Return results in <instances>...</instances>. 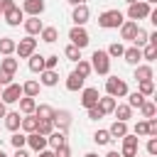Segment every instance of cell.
<instances>
[{"label":"cell","mask_w":157,"mask_h":157,"mask_svg":"<svg viewBox=\"0 0 157 157\" xmlns=\"http://www.w3.org/2000/svg\"><path fill=\"white\" fill-rule=\"evenodd\" d=\"M88 64H91V71H96V74H101V76H108V74H110V56H108L103 49H96Z\"/></svg>","instance_id":"1"},{"label":"cell","mask_w":157,"mask_h":157,"mask_svg":"<svg viewBox=\"0 0 157 157\" xmlns=\"http://www.w3.org/2000/svg\"><path fill=\"white\" fill-rule=\"evenodd\" d=\"M125 20H123V12L120 10H105V12H101L98 15V25L103 27V29H115V27H120Z\"/></svg>","instance_id":"2"},{"label":"cell","mask_w":157,"mask_h":157,"mask_svg":"<svg viewBox=\"0 0 157 157\" xmlns=\"http://www.w3.org/2000/svg\"><path fill=\"white\" fill-rule=\"evenodd\" d=\"M105 93L113 96V98H125L128 96V83L123 78H118V76H110L105 81Z\"/></svg>","instance_id":"3"},{"label":"cell","mask_w":157,"mask_h":157,"mask_svg":"<svg viewBox=\"0 0 157 157\" xmlns=\"http://www.w3.org/2000/svg\"><path fill=\"white\" fill-rule=\"evenodd\" d=\"M34 49H37V39H32V37H25L15 44V52H17L20 59H29L34 54Z\"/></svg>","instance_id":"4"},{"label":"cell","mask_w":157,"mask_h":157,"mask_svg":"<svg viewBox=\"0 0 157 157\" xmlns=\"http://www.w3.org/2000/svg\"><path fill=\"white\" fill-rule=\"evenodd\" d=\"M137 145H140V137L137 135H123V150H120V157H137Z\"/></svg>","instance_id":"5"},{"label":"cell","mask_w":157,"mask_h":157,"mask_svg":"<svg viewBox=\"0 0 157 157\" xmlns=\"http://www.w3.org/2000/svg\"><path fill=\"white\" fill-rule=\"evenodd\" d=\"M128 17H130L132 22H137V20H145V17H150V5H147L145 0H140V2H132V5L128 7Z\"/></svg>","instance_id":"6"},{"label":"cell","mask_w":157,"mask_h":157,"mask_svg":"<svg viewBox=\"0 0 157 157\" xmlns=\"http://www.w3.org/2000/svg\"><path fill=\"white\" fill-rule=\"evenodd\" d=\"M22 98V86L20 83H10V86H5L2 88V93H0V101L7 105V103H17Z\"/></svg>","instance_id":"7"},{"label":"cell","mask_w":157,"mask_h":157,"mask_svg":"<svg viewBox=\"0 0 157 157\" xmlns=\"http://www.w3.org/2000/svg\"><path fill=\"white\" fill-rule=\"evenodd\" d=\"M69 39H71V44L74 47H78V49H83V47H88V32L83 29V27H71V32H69Z\"/></svg>","instance_id":"8"},{"label":"cell","mask_w":157,"mask_h":157,"mask_svg":"<svg viewBox=\"0 0 157 157\" xmlns=\"http://www.w3.org/2000/svg\"><path fill=\"white\" fill-rule=\"evenodd\" d=\"M98 98H101V93H98V88H83L81 91V105L88 110V108H96L98 105Z\"/></svg>","instance_id":"9"},{"label":"cell","mask_w":157,"mask_h":157,"mask_svg":"<svg viewBox=\"0 0 157 157\" xmlns=\"http://www.w3.org/2000/svg\"><path fill=\"white\" fill-rule=\"evenodd\" d=\"M88 17H91L88 5H76V7H74V12H71V20H74V25H76V27H83V25L88 22Z\"/></svg>","instance_id":"10"},{"label":"cell","mask_w":157,"mask_h":157,"mask_svg":"<svg viewBox=\"0 0 157 157\" xmlns=\"http://www.w3.org/2000/svg\"><path fill=\"white\" fill-rule=\"evenodd\" d=\"M20 10H22V12H27L29 17H39V15L44 12V0H25Z\"/></svg>","instance_id":"11"},{"label":"cell","mask_w":157,"mask_h":157,"mask_svg":"<svg viewBox=\"0 0 157 157\" xmlns=\"http://www.w3.org/2000/svg\"><path fill=\"white\" fill-rule=\"evenodd\" d=\"M52 123H54L61 132H66V130H69V125H71V113H69V110H54Z\"/></svg>","instance_id":"12"},{"label":"cell","mask_w":157,"mask_h":157,"mask_svg":"<svg viewBox=\"0 0 157 157\" xmlns=\"http://www.w3.org/2000/svg\"><path fill=\"white\" fill-rule=\"evenodd\" d=\"M22 15H25V12H22L17 5H12V7H7V10L2 12V17H5V22H7L10 27H17V25L22 22Z\"/></svg>","instance_id":"13"},{"label":"cell","mask_w":157,"mask_h":157,"mask_svg":"<svg viewBox=\"0 0 157 157\" xmlns=\"http://www.w3.org/2000/svg\"><path fill=\"white\" fill-rule=\"evenodd\" d=\"M27 145H29L34 152H42V150H47V137L39 135V132H29V135H27Z\"/></svg>","instance_id":"14"},{"label":"cell","mask_w":157,"mask_h":157,"mask_svg":"<svg viewBox=\"0 0 157 157\" xmlns=\"http://www.w3.org/2000/svg\"><path fill=\"white\" fill-rule=\"evenodd\" d=\"M135 32H137V22L125 20V22L120 25V37H123L125 42H132V39H135Z\"/></svg>","instance_id":"15"},{"label":"cell","mask_w":157,"mask_h":157,"mask_svg":"<svg viewBox=\"0 0 157 157\" xmlns=\"http://www.w3.org/2000/svg\"><path fill=\"white\" fill-rule=\"evenodd\" d=\"M113 113H115V118H118L120 123H128V120L132 118V108H130L128 103H115Z\"/></svg>","instance_id":"16"},{"label":"cell","mask_w":157,"mask_h":157,"mask_svg":"<svg viewBox=\"0 0 157 157\" xmlns=\"http://www.w3.org/2000/svg\"><path fill=\"white\" fill-rule=\"evenodd\" d=\"M42 29H44V25H42V20H39V17H29V20H25V32H27V37L39 34Z\"/></svg>","instance_id":"17"},{"label":"cell","mask_w":157,"mask_h":157,"mask_svg":"<svg viewBox=\"0 0 157 157\" xmlns=\"http://www.w3.org/2000/svg\"><path fill=\"white\" fill-rule=\"evenodd\" d=\"M123 59H125L128 64L137 66V64H140V59H142V49H137V47H128V49L123 52Z\"/></svg>","instance_id":"18"},{"label":"cell","mask_w":157,"mask_h":157,"mask_svg":"<svg viewBox=\"0 0 157 157\" xmlns=\"http://www.w3.org/2000/svg\"><path fill=\"white\" fill-rule=\"evenodd\" d=\"M47 145H52V150H59V147H64V145H66V132H61V130H54V132L47 137Z\"/></svg>","instance_id":"19"},{"label":"cell","mask_w":157,"mask_h":157,"mask_svg":"<svg viewBox=\"0 0 157 157\" xmlns=\"http://www.w3.org/2000/svg\"><path fill=\"white\" fill-rule=\"evenodd\" d=\"M152 76L155 74H152V66L150 64H137L135 66V78L137 81H152Z\"/></svg>","instance_id":"20"},{"label":"cell","mask_w":157,"mask_h":157,"mask_svg":"<svg viewBox=\"0 0 157 157\" xmlns=\"http://www.w3.org/2000/svg\"><path fill=\"white\" fill-rule=\"evenodd\" d=\"M83 81H86L83 76H78L76 71H71L69 78H66V91H81L83 88Z\"/></svg>","instance_id":"21"},{"label":"cell","mask_w":157,"mask_h":157,"mask_svg":"<svg viewBox=\"0 0 157 157\" xmlns=\"http://www.w3.org/2000/svg\"><path fill=\"white\" fill-rule=\"evenodd\" d=\"M39 81H42V86H56V83H59V74L52 71V69H44V71L39 74Z\"/></svg>","instance_id":"22"},{"label":"cell","mask_w":157,"mask_h":157,"mask_svg":"<svg viewBox=\"0 0 157 157\" xmlns=\"http://www.w3.org/2000/svg\"><path fill=\"white\" fill-rule=\"evenodd\" d=\"M17 103H20V110H22L25 115H34V108H37V101H34V98H29V96H22Z\"/></svg>","instance_id":"23"},{"label":"cell","mask_w":157,"mask_h":157,"mask_svg":"<svg viewBox=\"0 0 157 157\" xmlns=\"http://www.w3.org/2000/svg\"><path fill=\"white\" fill-rule=\"evenodd\" d=\"M34 115H37L39 120H52V118H54V108H52L49 103H39V105L34 108Z\"/></svg>","instance_id":"24"},{"label":"cell","mask_w":157,"mask_h":157,"mask_svg":"<svg viewBox=\"0 0 157 157\" xmlns=\"http://www.w3.org/2000/svg\"><path fill=\"white\" fill-rule=\"evenodd\" d=\"M20 123H22V118H20V113H15V110H10V113H5V128L7 130H20Z\"/></svg>","instance_id":"25"},{"label":"cell","mask_w":157,"mask_h":157,"mask_svg":"<svg viewBox=\"0 0 157 157\" xmlns=\"http://www.w3.org/2000/svg\"><path fill=\"white\" fill-rule=\"evenodd\" d=\"M113 108H115V98L113 96H101L98 98V110L105 115V113H113Z\"/></svg>","instance_id":"26"},{"label":"cell","mask_w":157,"mask_h":157,"mask_svg":"<svg viewBox=\"0 0 157 157\" xmlns=\"http://www.w3.org/2000/svg\"><path fill=\"white\" fill-rule=\"evenodd\" d=\"M15 44H17V42H15L12 37H2V39H0V54H2V56H12Z\"/></svg>","instance_id":"27"},{"label":"cell","mask_w":157,"mask_h":157,"mask_svg":"<svg viewBox=\"0 0 157 157\" xmlns=\"http://www.w3.org/2000/svg\"><path fill=\"white\" fill-rule=\"evenodd\" d=\"M29 71H34V74H42L44 71V56L42 54H32L29 56Z\"/></svg>","instance_id":"28"},{"label":"cell","mask_w":157,"mask_h":157,"mask_svg":"<svg viewBox=\"0 0 157 157\" xmlns=\"http://www.w3.org/2000/svg\"><path fill=\"white\" fill-rule=\"evenodd\" d=\"M37 123H39V118H37V115H25V118H22V123H20V128H22V130H27V132H37Z\"/></svg>","instance_id":"29"},{"label":"cell","mask_w":157,"mask_h":157,"mask_svg":"<svg viewBox=\"0 0 157 157\" xmlns=\"http://www.w3.org/2000/svg\"><path fill=\"white\" fill-rule=\"evenodd\" d=\"M108 132H110V137H123V135H128V123L115 120V123L108 128Z\"/></svg>","instance_id":"30"},{"label":"cell","mask_w":157,"mask_h":157,"mask_svg":"<svg viewBox=\"0 0 157 157\" xmlns=\"http://www.w3.org/2000/svg\"><path fill=\"white\" fill-rule=\"evenodd\" d=\"M39 34H42V39H44L47 44H54V42L59 39V29H56V27H44Z\"/></svg>","instance_id":"31"},{"label":"cell","mask_w":157,"mask_h":157,"mask_svg":"<svg viewBox=\"0 0 157 157\" xmlns=\"http://www.w3.org/2000/svg\"><path fill=\"white\" fill-rule=\"evenodd\" d=\"M147 37H150V32H147V29H142V27H137V32H135V39H132V47L142 49V47L147 44Z\"/></svg>","instance_id":"32"},{"label":"cell","mask_w":157,"mask_h":157,"mask_svg":"<svg viewBox=\"0 0 157 157\" xmlns=\"http://www.w3.org/2000/svg\"><path fill=\"white\" fill-rule=\"evenodd\" d=\"M37 93H39V81H25V83H22V96L34 98Z\"/></svg>","instance_id":"33"},{"label":"cell","mask_w":157,"mask_h":157,"mask_svg":"<svg viewBox=\"0 0 157 157\" xmlns=\"http://www.w3.org/2000/svg\"><path fill=\"white\" fill-rule=\"evenodd\" d=\"M137 93L140 96H152L155 93V81H137Z\"/></svg>","instance_id":"34"},{"label":"cell","mask_w":157,"mask_h":157,"mask_svg":"<svg viewBox=\"0 0 157 157\" xmlns=\"http://www.w3.org/2000/svg\"><path fill=\"white\" fill-rule=\"evenodd\" d=\"M140 113H142V118H155V113H157V105L152 103V101H142V105H140Z\"/></svg>","instance_id":"35"},{"label":"cell","mask_w":157,"mask_h":157,"mask_svg":"<svg viewBox=\"0 0 157 157\" xmlns=\"http://www.w3.org/2000/svg\"><path fill=\"white\" fill-rule=\"evenodd\" d=\"M93 142H96V145H110L113 137H110L108 130H96V132H93Z\"/></svg>","instance_id":"36"},{"label":"cell","mask_w":157,"mask_h":157,"mask_svg":"<svg viewBox=\"0 0 157 157\" xmlns=\"http://www.w3.org/2000/svg\"><path fill=\"white\" fill-rule=\"evenodd\" d=\"M17 66H20V64H17V59H12V56H5V59L0 61V69H2V71H7V74H15V71H17Z\"/></svg>","instance_id":"37"},{"label":"cell","mask_w":157,"mask_h":157,"mask_svg":"<svg viewBox=\"0 0 157 157\" xmlns=\"http://www.w3.org/2000/svg\"><path fill=\"white\" fill-rule=\"evenodd\" d=\"M37 132L44 135V137H49V135L54 132V123H52V120H39V123H37Z\"/></svg>","instance_id":"38"},{"label":"cell","mask_w":157,"mask_h":157,"mask_svg":"<svg viewBox=\"0 0 157 157\" xmlns=\"http://www.w3.org/2000/svg\"><path fill=\"white\" fill-rule=\"evenodd\" d=\"M76 74L83 76V78H88V76H91V64L83 61V59H78V61H76Z\"/></svg>","instance_id":"39"},{"label":"cell","mask_w":157,"mask_h":157,"mask_svg":"<svg viewBox=\"0 0 157 157\" xmlns=\"http://www.w3.org/2000/svg\"><path fill=\"white\" fill-rule=\"evenodd\" d=\"M64 54H66V59H71V61H78V59H81V49L74 47V44H69V47L64 49Z\"/></svg>","instance_id":"40"},{"label":"cell","mask_w":157,"mask_h":157,"mask_svg":"<svg viewBox=\"0 0 157 157\" xmlns=\"http://www.w3.org/2000/svg\"><path fill=\"white\" fill-rule=\"evenodd\" d=\"M10 142H12V147H15V150H22V147L27 145V135H20V132H15V135L10 137Z\"/></svg>","instance_id":"41"},{"label":"cell","mask_w":157,"mask_h":157,"mask_svg":"<svg viewBox=\"0 0 157 157\" xmlns=\"http://www.w3.org/2000/svg\"><path fill=\"white\" fill-rule=\"evenodd\" d=\"M123 52H125V47H123L120 42H113V44L108 47V52H105V54H108V56H123Z\"/></svg>","instance_id":"42"},{"label":"cell","mask_w":157,"mask_h":157,"mask_svg":"<svg viewBox=\"0 0 157 157\" xmlns=\"http://www.w3.org/2000/svg\"><path fill=\"white\" fill-rule=\"evenodd\" d=\"M155 56H157V47L145 44V49H142V59H145V61H155Z\"/></svg>","instance_id":"43"},{"label":"cell","mask_w":157,"mask_h":157,"mask_svg":"<svg viewBox=\"0 0 157 157\" xmlns=\"http://www.w3.org/2000/svg\"><path fill=\"white\" fill-rule=\"evenodd\" d=\"M142 101H145V96H140L137 91L128 96V105H130V108H140V105H142Z\"/></svg>","instance_id":"44"},{"label":"cell","mask_w":157,"mask_h":157,"mask_svg":"<svg viewBox=\"0 0 157 157\" xmlns=\"http://www.w3.org/2000/svg\"><path fill=\"white\" fill-rule=\"evenodd\" d=\"M56 64H59V56H56V54H52V56H44V69H52V71H56Z\"/></svg>","instance_id":"45"},{"label":"cell","mask_w":157,"mask_h":157,"mask_svg":"<svg viewBox=\"0 0 157 157\" xmlns=\"http://www.w3.org/2000/svg\"><path fill=\"white\" fill-rule=\"evenodd\" d=\"M12 78H15V74H7V71H2L0 69V86L5 88V86H10L12 83Z\"/></svg>","instance_id":"46"},{"label":"cell","mask_w":157,"mask_h":157,"mask_svg":"<svg viewBox=\"0 0 157 157\" xmlns=\"http://www.w3.org/2000/svg\"><path fill=\"white\" fill-rule=\"evenodd\" d=\"M147 135L150 137H157V118H150L147 120Z\"/></svg>","instance_id":"47"},{"label":"cell","mask_w":157,"mask_h":157,"mask_svg":"<svg viewBox=\"0 0 157 157\" xmlns=\"http://www.w3.org/2000/svg\"><path fill=\"white\" fill-rule=\"evenodd\" d=\"M147 155H150V157L157 155V137H150V140H147Z\"/></svg>","instance_id":"48"},{"label":"cell","mask_w":157,"mask_h":157,"mask_svg":"<svg viewBox=\"0 0 157 157\" xmlns=\"http://www.w3.org/2000/svg\"><path fill=\"white\" fill-rule=\"evenodd\" d=\"M135 135H147V120H140L135 125Z\"/></svg>","instance_id":"49"},{"label":"cell","mask_w":157,"mask_h":157,"mask_svg":"<svg viewBox=\"0 0 157 157\" xmlns=\"http://www.w3.org/2000/svg\"><path fill=\"white\" fill-rule=\"evenodd\" d=\"M88 118H91V120H101V118H103V113L98 110V105H96V108H88Z\"/></svg>","instance_id":"50"},{"label":"cell","mask_w":157,"mask_h":157,"mask_svg":"<svg viewBox=\"0 0 157 157\" xmlns=\"http://www.w3.org/2000/svg\"><path fill=\"white\" fill-rule=\"evenodd\" d=\"M12 5H15L12 0H0V10H2V12H5L7 7H12Z\"/></svg>","instance_id":"51"},{"label":"cell","mask_w":157,"mask_h":157,"mask_svg":"<svg viewBox=\"0 0 157 157\" xmlns=\"http://www.w3.org/2000/svg\"><path fill=\"white\" fill-rule=\"evenodd\" d=\"M39 157H54V150H42Z\"/></svg>","instance_id":"52"},{"label":"cell","mask_w":157,"mask_h":157,"mask_svg":"<svg viewBox=\"0 0 157 157\" xmlns=\"http://www.w3.org/2000/svg\"><path fill=\"white\" fill-rule=\"evenodd\" d=\"M5 113H7V105L0 101V118H5Z\"/></svg>","instance_id":"53"},{"label":"cell","mask_w":157,"mask_h":157,"mask_svg":"<svg viewBox=\"0 0 157 157\" xmlns=\"http://www.w3.org/2000/svg\"><path fill=\"white\" fill-rule=\"evenodd\" d=\"M15 157H29V155H27L25 150H17V152H15Z\"/></svg>","instance_id":"54"},{"label":"cell","mask_w":157,"mask_h":157,"mask_svg":"<svg viewBox=\"0 0 157 157\" xmlns=\"http://www.w3.org/2000/svg\"><path fill=\"white\" fill-rule=\"evenodd\" d=\"M66 2H69V5H74V7H76V5H83V0H66Z\"/></svg>","instance_id":"55"},{"label":"cell","mask_w":157,"mask_h":157,"mask_svg":"<svg viewBox=\"0 0 157 157\" xmlns=\"http://www.w3.org/2000/svg\"><path fill=\"white\" fill-rule=\"evenodd\" d=\"M105 157H120V152H108Z\"/></svg>","instance_id":"56"},{"label":"cell","mask_w":157,"mask_h":157,"mask_svg":"<svg viewBox=\"0 0 157 157\" xmlns=\"http://www.w3.org/2000/svg\"><path fill=\"white\" fill-rule=\"evenodd\" d=\"M83 157H98V155H96V152H86Z\"/></svg>","instance_id":"57"},{"label":"cell","mask_w":157,"mask_h":157,"mask_svg":"<svg viewBox=\"0 0 157 157\" xmlns=\"http://www.w3.org/2000/svg\"><path fill=\"white\" fill-rule=\"evenodd\" d=\"M145 2H147V5H155V2H157V0H145Z\"/></svg>","instance_id":"58"},{"label":"cell","mask_w":157,"mask_h":157,"mask_svg":"<svg viewBox=\"0 0 157 157\" xmlns=\"http://www.w3.org/2000/svg\"><path fill=\"white\" fill-rule=\"evenodd\" d=\"M125 2H128V5H132V2H140V0H125Z\"/></svg>","instance_id":"59"},{"label":"cell","mask_w":157,"mask_h":157,"mask_svg":"<svg viewBox=\"0 0 157 157\" xmlns=\"http://www.w3.org/2000/svg\"><path fill=\"white\" fill-rule=\"evenodd\" d=\"M0 157H7V155H5V152H2V150H0Z\"/></svg>","instance_id":"60"},{"label":"cell","mask_w":157,"mask_h":157,"mask_svg":"<svg viewBox=\"0 0 157 157\" xmlns=\"http://www.w3.org/2000/svg\"><path fill=\"white\" fill-rule=\"evenodd\" d=\"M0 93H2V86H0Z\"/></svg>","instance_id":"61"},{"label":"cell","mask_w":157,"mask_h":157,"mask_svg":"<svg viewBox=\"0 0 157 157\" xmlns=\"http://www.w3.org/2000/svg\"><path fill=\"white\" fill-rule=\"evenodd\" d=\"M0 17H2V10H0Z\"/></svg>","instance_id":"62"}]
</instances>
